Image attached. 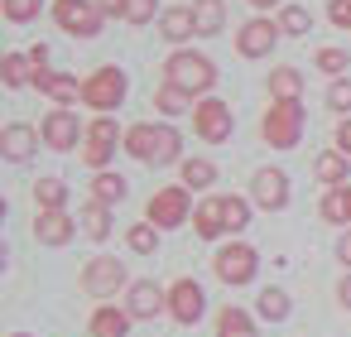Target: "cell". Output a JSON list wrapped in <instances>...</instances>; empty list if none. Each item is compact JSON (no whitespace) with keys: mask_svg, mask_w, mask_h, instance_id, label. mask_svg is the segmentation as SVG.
Here are the masks:
<instances>
[{"mask_svg":"<svg viewBox=\"0 0 351 337\" xmlns=\"http://www.w3.org/2000/svg\"><path fill=\"white\" fill-rule=\"evenodd\" d=\"M125 150L145 164H173L183 150V135L173 126H130L125 130Z\"/></svg>","mask_w":351,"mask_h":337,"instance_id":"cell-1","label":"cell"},{"mask_svg":"<svg viewBox=\"0 0 351 337\" xmlns=\"http://www.w3.org/2000/svg\"><path fill=\"white\" fill-rule=\"evenodd\" d=\"M217 337H260V332H255L250 313H241V308H221V313H217Z\"/></svg>","mask_w":351,"mask_h":337,"instance_id":"cell-25","label":"cell"},{"mask_svg":"<svg viewBox=\"0 0 351 337\" xmlns=\"http://www.w3.org/2000/svg\"><path fill=\"white\" fill-rule=\"evenodd\" d=\"M154 106H159L164 116H183V111H193V97H188V92H178L173 82H164V87L154 92Z\"/></svg>","mask_w":351,"mask_h":337,"instance_id":"cell-29","label":"cell"},{"mask_svg":"<svg viewBox=\"0 0 351 337\" xmlns=\"http://www.w3.org/2000/svg\"><path fill=\"white\" fill-rule=\"evenodd\" d=\"M44 140H49V150H77V140H82V126H77V116L73 111H49L44 116Z\"/></svg>","mask_w":351,"mask_h":337,"instance_id":"cell-15","label":"cell"},{"mask_svg":"<svg viewBox=\"0 0 351 337\" xmlns=\"http://www.w3.org/2000/svg\"><path fill=\"white\" fill-rule=\"evenodd\" d=\"M298 135H303V106L298 102H274L265 111V140L274 150H293Z\"/></svg>","mask_w":351,"mask_h":337,"instance_id":"cell-3","label":"cell"},{"mask_svg":"<svg viewBox=\"0 0 351 337\" xmlns=\"http://www.w3.org/2000/svg\"><path fill=\"white\" fill-rule=\"evenodd\" d=\"M130 332V308H97L92 313V337H125Z\"/></svg>","mask_w":351,"mask_h":337,"instance_id":"cell-21","label":"cell"},{"mask_svg":"<svg viewBox=\"0 0 351 337\" xmlns=\"http://www.w3.org/2000/svg\"><path fill=\"white\" fill-rule=\"evenodd\" d=\"M250 198H255L265 212H279V207L289 202V178H284V169H260L255 183H250Z\"/></svg>","mask_w":351,"mask_h":337,"instance_id":"cell-12","label":"cell"},{"mask_svg":"<svg viewBox=\"0 0 351 337\" xmlns=\"http://www.w3.org/2000/svg\"><path fill=\"white\" fill-rule=\"evenodd\" d=\"M15 337H25V332H15Z\"/></svg>","mask_w":351,"mask_h":337,"instance_id":"cell-47","label":"cell"},{"mask_svg":"<svg viewBox=\"0 0 351 337\" xmlns=\"http://www.w3.org/2000/svg\"><path fill=\"white\" fill-rule=\"evenodd\" d=\"M279 34H284V30H279L274 20H250V25L236 34V49H241V58H265V54L279 44Z\"/></svg>","mask_w":351,"mask_h":337,"instance_id":"cell-11","label":"cell"},{"mask_svg":"<svg viewBox=\"0 0 351 337\" xmlns=\"http://www.w3.org/2000/svg\"><path fill=\"white\" fill-rule=\"evenodd\" d=\"M0 78H5V87H25V82H34V63H29V54H5V63H0Z\"/></svg>","mask_w":351,"mask_h":337,"instance_id":"cell-28","label":"cell"},{"mask_svg":"<svg viewBox=\"0 0 351 337\" xmlns=\"http://www.w3.org/2000/svg\"><path fill=\"white\" fill-rule=\"evenodd\" d=\"M82 231H87L92 241H106V236H111V207L92 198V202L82 207Z\"/></svg>","mask_w":351,"mask_h":337,"instance_id":"cell-24","label":"cell"},{"mask_svg":"<svg viewBox=\"0 0 351 337\" xmlns=\"http://www.w3.org/2000/svg\"><path fill=\"white\" fill-rule=\"evenodd\" d=\"M337 260H341V265H351V231L337 241Z\"/></svg>","mask_w":351,"mask_h":337,"instance_id":"cell-44","label":"cell"},{"mask_svg":"<svg viewBox=\"0 0 351 337\" xmlns=\"http://www.w3.org/2000/svg\"><path fill=\"white\" fill-rule=\"evenodd\" d=\"M327 15H332V25H337V30H351V0H332Z\"/></svg>","mask_w":351,"mask_h":337,"instance_id":"cell-41","label":"cell"},{"mask_svg":"<svg viewBox=\"0 0 351 337\" xmlns=\"http://www.w3.org/2000/svg\"><path fill=\"white\" fill-rule=\"evenodd\" d=\"M92 198H97V202H106V207H111V202H121V198H125V178L101 169V174L92 178Z\"/></svg>","mask_w":351,"mask_h":337,"instance_id":"cell-30","label":"cell"},{"mask_svg":"<svg viewBox=\"0 0 351 337\" xmlns=\"http://www.w3.org/2000/svg\"><path fill=\"white\" fill-rule=\"evenodd\" d=\"M250 5H255V10H269V5H279V0H250Z\"/></svg>","mask_w":351,"mask_h":337,"instance_id":"cell-46","label":"cell"},{"mask_svg":"<svg viewBox=\"0 0 351 337\" xmlns=\"http://www.w3.org/2000/svg\"><path fill=\"white\" fill-rule=\"evenodd\" d=\"M125 241H130V251H135V255H154V251H159V226L140 222V226H130V236H125Z\"/></svg>","mask_w":351,"mask_h":337,"instance_id":"cell-35","label":"cell"},{"mask_svg":"<svg viewBox=\"0 0 351 337\" xmlns=\"http://www.w3.org/2000/svg\"><path fill=\"white\" fill-rule=\"evenodd\" d=\"M202 308H207V299H202V284H197V279H178V284L169 289V313H173L178 323H197Z\"/></svg>","mask_w":351,"mask_h":337,"instance_id":"cell-14","label":"cell"},{"mask_svg":"<svg viewBox=\"0 0 351 337\" xmlns=\"http://www.w3.org/2000/svg\"><path fill=\"white\" fill-rule=\"evenodd\" d=\"M221 212H226V231H245V226H250V202H245V198L226 193V198H221Z\"/></svg>","mask_w":351,"mask_h":337,"instance_id":"cell-33","label":"cell"},{"mask_svg":"<svg viewBox=\"0 0 351 337\" xmlns=\"http://www.w3.org/2000/svg\"><path fill=\"white\" fill-rule=\"evenodd\" d=\"M327 106H332V111H351V78H337V82L327 87Z\"/></svg>","mask_w":351,"mask_h":337,"instance_id":"cell-38","label":"cell"},{"mask_svg":"<svg viewBox=\"0 0 351 337\" xmlns=\"http://www.w3.org/2000/svg\"><path fill=\"white\" fill-rule=\"evenodd\" d=\"M82 102L97 106V111H116L125 102V73L121 68H97L87 82H82Z\"/></svg>","mask_w":351,"mask_h":337,"instance_id":"cell-4","label":"cell"},{"mask_svg":"<svg viewBox=\"0 0 351 337\" xmlns=\"http://www.w3.org/2000/svg\"><path fill=\"white\" fill-rule=\"evenodd\" d=\"M337 299H341V303H346V308H351V275H346V279H341V284H337Z\"/></svg>","mask_w":351,"mask_h":337,"instance_id":"cell-45","label":"cell"},{"mask_svg":"<svg viewBox=\"0 0 351 337\" xmlns=\"http://www.w3.org/2000/svg\"><path fill=\"white\" fill-rule=\"evenodd\" d=\"M73 231H77V222H73L68 212H39V222H34V236H39L44 246H68Z\"/></svg>","mask_w":351,"mask_h":337,"instance_id":"cell-17","label":"cell"},{"mask_svg":"<svg viewBox=\"0 0 351 337\" xmlns=\"http://www.w3.org/2000/svg\"><path fill=\"white\" fill-rule=\"evenodd\" d=\"M154 5H159V0H130V5H125V20H130V25H149V20H154Z\"/></svg>","mask_w":351,"mask_h":337,"instance_id":"cell-40","label":"cell"},{"mask_svg":"<svg viewBox=\"0 0 351 337\" xmlns=\"http://www.w3.org/2000/svg\"><path fill=\"white\" fill-rule=\"evenodd\" d=\"M0 10H5V20H10V25H29V20L39 15V0H5Z\"/></svg>","mask_w":351,"mask_h":337,"instance_id":"cell-37","label":"cell"},{"mask_svg":"<svg viewBox=\"0 0 351 337\" xmlns=\"http://www.w3.org/2000/svg\"><path fill=\"white\" fill-rule=\"evenodd\" d=\"M193 226H197V236L202 241H217L221 231H226V212H221V198H207L197 212H193Z\"/></svg>","mask_w":351,"mask_h":337,"instance_id":"cell-20","label":"cell"},{"mask_svg":"<svg viewBox=\"0 0 351 337\" xmlns=\"http://www.w3.org/2000/svg\"><path fill=\"white\" fill-rule=\"evenodd\" d=\"M34 202H39V212H63V202H68L63 178H39L34 183Z\"/></svg>","mask_w":351,"mask_h":337,"instance_id":"cell-27","label":"cell"},{"mask_svg":"<svg viewBox=\"0 0 351 337\" xmlns=\"http://www.w3.org/2000/svg\"><path fill=\"white\" fill-rule=\"evenodd\" d=\"M313 174H317L327 188H341V183H346V154H341V150H327V154H317Z\"/></svg>","mask_w":351,"mask_h":337,"instance_id":"cell-23","label":"cell"},{"mask_svg":"<svg viewBox=\"0 0 351 337\" xmlns=\"http://www.w3.org/2000/svg\"><path fill=\"white\" fill-rule=\"evenodd\" d=\"M317 68L332 73V78H341V73H346V49H322V54H317Z\"/></svg>","mask_w":351,"mask_h":337,"instance_id":"cell-39","label":"cell"},{"mask_svg":"<svg viewBox=\"0 0 351 337\" xmlns=\"http://www.w3.org/2000/svg\"><path fill=\"white\" fill-rule=\"evenodd\" d=\"M212 178H217L212 159H183V188H207Z\"/></svg>","mask_w":351,"mask_h":337,"instance_id":"cell-32","label":"cell"},{"mask_svg":"<svg viewBox=\"0 0 351 337\" xmlns=\"http://www.w3.org/2000/svg\"><path fill=\"white\" fill-rule=\"evenodd\" d=\"M193 130H197L207 145L231 140V106H226V102H217V97H202V102L193 106Z\"/></svg>","mask_w":351,"mask_h":337,"instance_id":"cell-6","label":"cell"},{"mask_svg":"<svg viewBox=\"0 0 351 337\" xmlns=\"http://www.w3.org/2000/svg\"><path fill=\"white\" fill-rule=\"evenodd\" d=\"M255 308H260V318H269V323H279V318H289V299H284V289H260V299H255Z\"/></svg>","mask_w":351,"mask_h":337,"instance_id":"cell-34","label":"cell"},{"mask_svg":"<svg viewBox=\"0 0 351 337\" xmlns=\"http://www.w3.org/2000/svg\"><path fill=\"white\" fill-rule=\"evenodd\" d=\"M322 217H327V222H351V188H327Z\"/></svg>","mask_w":351,"mask_h":337,"instance_id":"cell-31","label":"cell"},{"mask_svg":"<svg viewBox=\"0 0 351 337\" xmlns=\"http://www.w3.org/2000/svg\"><path fill=\"white\" fill-rule=\"evenodd\" d=\"M193 20H197V34H221L226 5L221 0H193Z\"/></svg>","mask_w":351,"mask_h":337,"instance_id":"cell-26","label":"cell"},{"mask_svg":"<svg viewBox=\"0 0 351 337\" xmlns=\"http://www.w3.org/2000/svg\"><path fill=\"white\" fill-rule=\"evenodd\" d=\"M164 82H173V87L188 92V97H202V92H212V82H217V68H212V58H202V54H193V49H178V54L164 63Z\"/></svg>","mask_w":351,"mask_h":337,"instance_id":"cell-2","label":"cell"},{"mask_svg":"<svg viewBox=\"0 0 351 337\" xmlns=\"http://www.w3.org/2000/svg\"><path fill=\"white\" fill-rule=\"evenodd\" d=\"M39 150V135L29 130V126H5V135H0V154H5V159H29Z\"/></svg>","mask_w":351,"mask_h":337,"instance_id":"cell-18","label":"cell"},{"mask_svg":"<svg viewBox=\"0 0 351 337\" xmlns=\"http://www.w3.org/2000/svg\"><path fill=\"white\" fill-rule=\"evenodd\" d=\"M97 5H101V15H121V20H125V5H130V0H97Z\"/></svg>","mask_w":351,"mask_h":337,"instance_id":"cell-43","label":"cell"},{"mask_svg":"<svg viewBox=\"0 0 351 337\" xmlns=\"http://www.w3.org/2000/svg\"><path fill=\"white\" fill-rule=\"evenodd\" d=\"M125 308H130V318H159L169 308V294L154 279H135L130 294H125Z\"/></svg>","mask_w":351,"mask_h":337,"instance_id":"cell-13","label":"cell"},{"mask_svg":"<svg viewBox=\"0 0 351 337\" xmlns=\"http://www.w3.org/2000/svg\"><path fill=\"white\" fill-rule=\"evenodd\" d=\"M298 92H303V73L298 68H274L269 73V97L274 102H298Z\"/></svg>","mask_w":351,"mask_h":337,"instance_id":"cell-22","label":"cell"},{"mask_svg":"<svg viewBox=\"0 0 351 337\" xmlns=\"http://www.w3.org/2000/svg\"><path fill=\"white\" fill-rule=\"evenodd\" d=\"M116 140H121V130H116V121L111 116H97L92 126H87V145H82V159L101 174L106 169V159H111V150H116Z\"/></svg>","mask_w":351,"mask_h":337,"instance_id":"cell-10","label":"cell"},{"mask_svg":"<svg viewBox=\"0 0 351 337\" xmlns=\"http://www.w3.org/2000/svg\"><path fill=\"white\" fill-rule=\"evenodd\" d=\"M255 270H260V255H255L250 246L231 241V246L217 251V279H226V284H250Z\"/></svg>","mask_w":351,"mask_h":337,"instance_id":"cell-7","label":"cell"},{"mask_svg":"<svg viewBox=\"0 0 351 337\" xmlns=\"http://www.w3.org/2000/svg\"><path fill=\"white\" fill-rule=\"evenodd\" d=\"M125 284V265L116 260V255H97V260H87V270H82V289L92 294V299H106V294H116Z\"/></svg>","mask_w":351,"mask_h":337,"instance_id":"cell-8","label":"cell"},{"mask_svg":"<svg viewBox=\"0 0 351 337\" xmlns=\"http://www.w3.org/2000/svg\"><path fill=\"white\" fill-rule=\"evenodd\" d=\"M279 30H284V34H308V30H313V15H308L303 5H284Z\"/></svg>","mask_w":351,"mask_h":337,"instance_id":"cell-36","label":"cell"},{"mask_svg":"<svg viewBox=\"0 0 351 337\" xmlns=\"http://www.w3.org/2000/svg\"><path fill=\"white\" fill-rule=\"evenodd\" d=\"M159 34H164L169 44H183V39H193V34H197V20H193V10H183V5L164 10V15H159Z\"/></svg>","mask_w":351,"mask_h":337,"instance_id":"cell-19","label":"cell"},{"mask_svg":"<svg viewBox=\"0 0 351 337\" xmlns=\"http://www.w3.org/2000/svg\"><path fill=\"white\" fill-rule=\"evenodd\" d=\"M149 226H183L188 222V188H159L145 207Z\"/></svg>","mask_w":351,"mask_h":337,"instance_id":"cell-9","label":"cell"},{"mask_svg":"<svg viewBox=\"0 0 351 337\" xmlns=\"http://www.w3.org/2000/svg\"><path fill=\"white\" fill-rule=\"evenodd\" d=\"M332 140H337V150H341V154H346V159H351V121H341V126H337V135H332Z\"/></svg>","mask_w":351,"mask_h":337,"instance_id":"cell-42","label":"cell"},{"mask_svg":"<svg viewBox=\"0 0 351 337\" xmlns=\"http://www.w3.org/2000/svg\"><path fill=\"white\" fill-rule=\"evenodd\" d=\"M53 20L63 25V34L92 39L101 30V5H92V0H53Z\"/></svg>","mask_w":351,"mask_h":337,"instance_id":"cell-5","label":"cell"},{"mask_svg":"<svg viewBox=\"0 0 351 337\" xmlns=\"http://www.w3.org/2000/svg\"><path fill=\"white\" fill-rule=\"evenodd\" d=\"M34 87H39L44 97H53L63 111H68L73 102H82V87H77V78H63V73H49V68H39V73H34Z\"/></svg>","mask_w":351,"mask_h":337,"instance_id":"cell-16","label":"cell"}]
</instances>
